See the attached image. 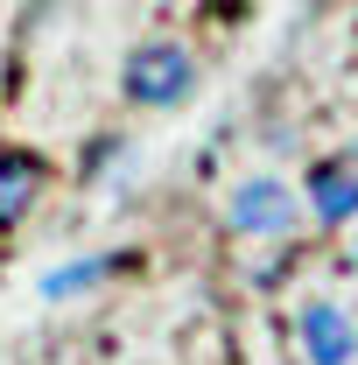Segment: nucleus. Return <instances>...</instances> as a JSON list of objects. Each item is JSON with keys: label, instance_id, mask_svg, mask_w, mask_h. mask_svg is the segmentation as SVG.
Returning <instances> with one entry per match:
<instances>
[{"label": "nucleus", "instance_id": "5", "mask_svg": "<svg viewBox=\"0 0 358 365\" xmlns=\"http://www.w3.org/2000/svg\"><path fill=\"white\" fill-rule=\"evenodd\" d=\"M36 190H43V169L29 155H0V225H14L36 204Z\"/></svg>", "mask_w": 358, "mask_h": 365}, {"label": "nucleus", "instance_id": "3", "mask_svg": "<svg viewBox=\"0 0 358 365\" xmlns=\"http://www.w3.org/2000/svg\"><path fill=\"white\" fill-rule=\"evenodd\" d=\"M295 337H302V359L310 365H352L358 359V330L337 302H310L295 317Z\"/></svg>", "mask_w": 358, "mask_h": 365}, {"label": "nucleus", "instance_id": "2", "mask_svg": "<svg viewBox=\"0 0 358 365\" xmlns=\"http://www.w3.org/2000/svg\"><path fill=\"white\" fill-rule=\"evenodd\" d=\"M225 218H232V232H246V239H274V232L295 225V190L274 182V176H253V182L232 190V211Z\"/></svg>", "mask_w": 358, "mask_h": 365}, {"label": "nucleus", "instance_id": "7", "mask_svg": "<svg viewBox=\"0 0 358 365\" xmlns=\"http://www.w3.org/2000/svg\"><path fill=\"white\" fill-rule=\"evenodd\" d=\"M352 155H358V148H352Z\"/></svg>", "mask_w": 358, "mask_h": 365}, {"label": "nucleus", "instance_id": "1", "mask_svg": "<svg viewBox=\"0 0 358 365\" xmlns=\"http://www.w3.org/2000/svg\"><path fill=\"white\" fill-rule=\"evenodd\" d=\"M120 85H127V98L134 106H183L190 98V85H197V63H190V49L183 43H140L134 56H127V71H120Z\"/></svg>", "mask_w": 358, "mask_h": 365}, {"label": "nucleus", "instance_id": "6", "mask_svg": "<svg viewBox=\"0 0 358 365\" xmlns=\"http://www.w3.org/2000/svg\"><path fill=\"white\" fill-rule=\"evenodd\" d=\"M113 267V260H78V267H56L43 281V295H71V288H91V281H98V274Z\"/></svg>", "mask_w": 358, "mask_h": 365}, {"label": "nucleus", "instance_id": "4", "mask_svg": "<svg viewBox=\"0 0 358 365\" xmlns=\"http://www.w3.org/2000/svg\"><path fill=\"white\" fill-rule=\"evenodd\" d=\"M310 211L323 218V225H344L358 211V169L352 162H323V169H310Z\"/></svg>", "mask_w": 358, "mask_h": 365}]
</instances>
